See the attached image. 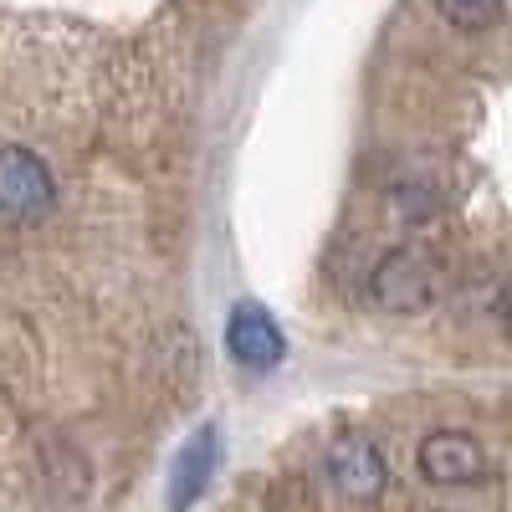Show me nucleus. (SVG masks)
I'll return each instance as SVG.
<instances>
[{"instance_id":"2","label":"nucleus","mask_w":512,"mask_h":512,"mask_svg":"<svg viewBox=\"0 0 512 512\" xmlns=\"http://www.w3.org/2000/svg\"><path fill=\"white\" fill-rule=\"evenodd\" d=\"M420 477L425 482H436V487H472L487 477V451L466 436V431H436V436H425L420 451Z\"/></svg>"},{"instance_id":"7","label":"nucleus","mask_w":512,"mask_h":512,"mask_svg":"<svg viewBox=\"0 0 512 512\" xmlns=\"http://www.w3.org/2000/svg\"><path fill=\"white\" fill-rule=\"evenodd\" d=\"M456 31H492L502 21V0H436Z\"/></svg>"},{"instance_id":"3","label":"nucleus","mask_w":512,"mask_h":512,"mask_svg":"<svg viewBox=\"0 0 512 512\" xmlns=\"http://www.w3.org/2000/svg\"><path fill=\"white\" fill-rule=\"evenodd\" d=\"M323 472H328V482L338 492L354 497V502H374L384 492V482H390L384 456H379V446L369 436H338L328 446V456H323Z\"/></svg>"},{"instance_id":"6","label":"nucleus","mask_w":512,"mask_h":512,"mask_svg":"<svg viewBox=\"0 0 512 512\" xmlns=\"http://www.w3.org/2000/svg\"><path fill=\"white\" fill-rule=\"evenodd\" d=\"M210 466H216V436L200 431V441H195V446H185V456H180V466H175V492H169V502L185 507V502L205 487Z\"/></svg>"},{"instance_id":"5","label":"nucleus","mask_w":512,"mask_h":512,"mask_svg":"<svg viewBox=\"0 0 512 512\" xmlns=\"http://www.w3.org/2000/svg\"><path fill=\"white\" fill-rule=\"evenodd\" d=\"M226 349L236 354V364H246V369H272L277 359H282V333H277V323L256 308V303H241L236 313H231V323H226Z\"/></svg>"},{"instance_id":"8","label":"nucleus","mask_w":512,"mask_h":512,"mask_svg":"<svg viewBox=\"0 0 512 512\" xmlns=\"http://www.w3.org/2000/svg\"><path fill=\"white\" fill-rule=\"evenodd\" d=\"M497 318H502V333L512 338V282L502 287V297H497Z\"/></svg>"},{"instance_id":"1","label":"nucleus","mask_w":512,"mask_h":512,"mask_svg":"<svg viewBox=\"0 0 512 512\" xmlns=\"http://www.w3.org/2000/svg\"><path fill=\"white\" fill-rule=\"evenodd\" d=\"M369 297L384 313H420L436 303V262L415 246H400L390 256H379V267L369 272Z\"/></svg>"},{"instance_id":"4","label":"nucleus","mask_w":512,"mask_h":512,"mask_svg":"<svg viewBox=\"0 0 512 512\" xmlns=\"http://www.w3.org/2000/svg\"><path fill=\"white\" fill-rule=\"evenodd\" d=\"M52 205L47 164L26 149H0V210L6 216H41Z\"/></svg>"}]
</instances>
